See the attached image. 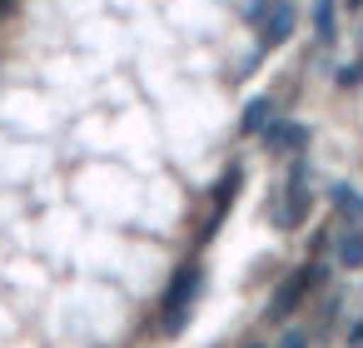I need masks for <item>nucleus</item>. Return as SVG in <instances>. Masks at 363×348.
Returning a JSON list of instances; mask_svg holds the SVG:
<instances>
[{
    "instance_id": "obj_1",
    "label": "nucleus",
    "mask_w": 363,
    "mask_h": 348,
    "mask_svg": "<svg viewBox=\"0 0 363 348\" xmlns=\"http://www.w3.org/2000/svg\"><path fill=\"white\" fill-rule=\"evenodd\" d=\"M284 199L274 204V229H298L303 219H308V204H313V194H308V164H303V155H294V164H289V179H284V189H279Z\"/></svg>"
},
{
    "instance_id": "obj_2",
    "label": "nucleus",
    "mask_w": 363,
    "mask_h": 348,
    "mask_svg": "<svg viewBox=\"0 0 363 348\" xmlns=\"http://www.w3.org/2000/svg\"><path fill=\"white\" fill-rule=\"evenodd\" d=\"M199 264H184V269H174V279H169V288H164V303H160V328L164 333H179L184 328V318H189V308H194V298H199Z\"/></svg>"
},
{
    "instance_id": "obj_3",
    "label": "nucleus",
    "mask_w": 363,
    "mask_h": 348,
    "mask_svg": "<svg viewBox=\"0 0 363 348\" xmlns=\"http://www.w3.org/2000/svg\"><path fill=\"white\" fill-rule=\"evenodd\" d=\"M318 279H323V269H318V264L294 269V274H289V279H284V284L269 293V318H289V313H294V308L308 298V288H313Z\"/></svg>"
},
{
    "instance_id": "obj_4",
    "label": "nucleus",
    "mask_w": 363,
    "mask_h": 348,
    "mask_svg": "<svg viewBox=\"0 0 363 348\" xmlns=\"http://www.w3.org/2000/svg\"><path fill=\"white\" fill-rule=\"evenodd\" d=\"M294 26H298V11L289 6V0H274L269 16L259 21V40H264V50H279V45L294 35Z\"/></svg>"
},
{
    "instance_id": "obj_5",
    "label": "nucleus",
    "mask_w": 363,
    "mask_h": 348,
    "mask_svg": "<svg viewBox=\"0 0 363 348\" xmlns=\"http://www.w3.org/2000/svg\"><path fill=\"white\" fill-rule=\"evenodd\" d=\"M264 145H269V155H303V150H308V125H298V120H274V125L264 130Z\"/></svg>"
},
{
    "instance_id": "obj_6",
    "label": "nucleus",
    "mask_w": 363,
    "mask_h": 348,
    "mask_svg": "<svg viewBox=\"0 0 363 348\" xmlns=\"http://www.w3.org/2000/svg\"><path fill=\"white\" fill-rule=\"evenodd\" d=\"M333 264L338 269H363V224H343L333 234Z\"/></svg>"
},
{
    "instance_id": "obj_7",
    "label": "nucleus",
    "mask_w": 363,
    "mask_h": 348,
    "mask_svg": "<svg viewBox=\"0 0 363 348\" xmlns=\"http://www.w3.org/2000/svg\"><path fill=\"white\" fill-rule=\"evenodd\" d=\"M328 204L343 224H363V189L358 184H333L328 189Z\"/></svg>"
},
{
    "instance_id": "obj_8",
    "label": "nucleus",
    "mask_w": 363,
    "mask_h": 348,
    "mask_svg": "<svg viewBox=\"0 0 363 348\" xmlns=\"http://www.w3.org/2000/svg\"><path fill=\"white\" fill-rule=\"evenodd\" d=\"M269 125H274V100H269V95L249 100V105H244V120H239V130H244V135H264Z\"/></svg>"
},
{
    "instance_id": "obj_9",
    "label": "nucleus",
    "mask_w": 363,
    "mask_h": 348,
    "mask_svg": "<svg viewBox=\"0 0 363 348\" xmlns=\"http://www.w3.org/2000/svg\"><path fill=\"white\" fill-rule=\"evenodd\" d=\"M313 35L323 45L338 35V0H313Z\"/></svg>"
},
{
    "instance_id": "obj_10",
    "label": "nucleus",
    "mask_w": 363,
    "mask_h": 348,
    "mask_svg": "<svg viewBox=\"0 0 363 348\" xmlns=\"http://www.w3.org/2000/svg\"><path fill=\"white\" fill-rule=\"evenodd\" d=\"M338 85H343V90H358V85H363V60L338 65Z\"/></svg>"
},
{
    "instance_id": "obj_11",
    "label": "nucleus",
    "mask_w": 363,
    "mask_h": 348,
    "mask_svg": "<svg viewBox=\"0 0 363 348\" xmlns=\"http://www.w3.org/2000/svg\"><path fill=\"white\" fill-rule=\"evenodd\" d=\"M279 348H308V328H284Z\"/></svg>"
},
{
    "instance_id": "obj_12",
    "label": "nucleus",
    "mask_w": 363,
    "mask_h": 348,
    "mask_svg": "<svg viewBox=\"0 0 363 348\" xmlns=\"http://www.w3.org/2000/svg\"><path fill=\"white\" fill-rule=\"evenodd\" d=\"M353 343H363V323H353Z\"/></svg>"
},
{
    "instance_id": "obj_13",
    "label": "nucleus",
    "mask_w": 363,
    "mask_h": 348,
    "mask_svg": "<svg viewBox=\"0 0 363 348\" xmlns=\"http://www.w3.org/2000/svg\"><path fill=\"white\" fill-rule=\"evenodd\" d=\"M343 6H348V11H363V0H343Z\"/></svg>"
},
{
    "instance_id": "obj_14",
    "label": "nucleus",
    "mask_w": 363,
    "mask_h": 348,
    "mask_svg": "<svg viewBox=\"0 0 363 348\" xmlns=\"http://www.w3.org/2000/svg\"><path fill=\"white\" fill-rule=\"evenodd\" d=\"M249 348H264V343H249Z\"/></svg>"
}]
</instances>
